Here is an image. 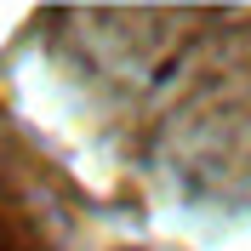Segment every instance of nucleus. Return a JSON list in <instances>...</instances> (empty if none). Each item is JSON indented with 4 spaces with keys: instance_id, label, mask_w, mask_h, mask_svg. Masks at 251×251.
Returning a JSON list of instances; mask_svg holds the SVG:
<instances>
[{
    "instance_id": "obj_1",
    "label": "nucleus",
    "mask_w": 251,
    "mask_h": 251,
    "mask_svg": "<svg viewBox=\"0 0 251 251\" xmlns=\"http://www.w3.org/2000/svg\"><path fill=\"white\" fill-rule=\"evenodd\" d=\"M75 86L131 166L200 211H251V6L57 12Z\"/></svg>"
}]
</instances>
